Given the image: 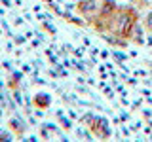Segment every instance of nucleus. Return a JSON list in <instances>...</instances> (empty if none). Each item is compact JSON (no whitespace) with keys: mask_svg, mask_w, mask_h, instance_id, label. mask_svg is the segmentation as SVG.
I'll return each mask as SVG.
<instances>
[{"mask_svg":"<svg viewBox=\"0 0 152 142\" xmlns=\"http://www.w3.org/2000/svg\"><path fill=\"white\" fill-rule=\"evenodd\" d=\"M101 0H80L78 4H76V9H78V13L82 15L86 21L91 23L95 15L99 13V8H101Z\"/></svg>","mask_w":152,"mask_h":142,"instance_id":"obj_1","label":"nucleus"},{"mask_svg":"<svg viewBox=\"0 0 152 142\" xmlns=\"http://www.w3.org/2000/svg\"><path fill=\"white\" fill-rule=\"evenodd\" d=\"M142 23H145V28L148 32H152V12H148L145 15V19H142Z\"/></svg>","mask_w":152,"mask_h":142,"instance_id":"obj_2","label":"nucleus"},{"mask_svg":"<svg viewBox=\"0 0 152 142\" xmlns=\"http://www.w3.org/2000/svg\"><path fill=\"white\" fill-rule=\"evenodd\" d=\"M36 102H38V104H42V106H44V104H46L48 101H46V99H42V97H40V99H38V101H36Z\"/></svg>","mask_w":152,"mask_h":142,"instance_id":"obj_3","label":"nucleus"}]
</instances>
